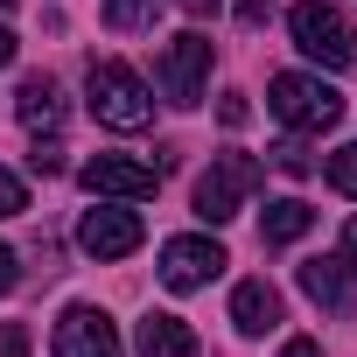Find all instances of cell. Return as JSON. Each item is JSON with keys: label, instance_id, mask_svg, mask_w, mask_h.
I'll use <instances>...</instances> for the list:
<instances>
[{"label": "cell", "instance_id": "277c9868", "mask_svg": "<svg viewBox=\"0 0 357 357\" xmlns=\"http://www.w3.org/2000/svg\"><path fill=\"white\" fill-rule=\"evenodd\" d=\"M287 29H294V50L308 63H322V70H343L357 56V36H350L343 8H329V0H301V8L287 15Z\"/></svg>", "mask_w": 357, "mask_h": 357}, {"label": "cell", "instance_id": "8fae6325", "mask_svg": "<svg viewBox=\"0 0 357 357\" xmlns=\"http://www.w3.org/2000/svg\"><path fill=\"white\" fill-rule=\"evenodd\" d=\"M273 322H280V294L266 280H238L231 287V329L238 336H266Z\"/></svg>", "mask_w": 357, "mask_h": 357}, {"label": "cell", "instance_id": "e0dca14e", "mask_svg": "<svg viewBox=\"0 0 357 357\" xmlns=\"http://www.w3.org/2000/svg\"><path fill=\"white\" fill-rule=\"evenodd\" d=\"M29 211V190H22V175H8L0 168V218H22Z\"/></svg>", "mask_w": 357, "mask_h": 357}, {"label": "cell", "instance_id": "4fadbf2b", "mask_svg": "<svg viewBox=\"0 0 357 357\" xmlns=\"http://www.w3.org/2000/svg\"><path fill=\"white\" fill-rule=\"evenodd\" d=\"M15 112H22V126H29V133H56V126H63V98H56V84H50V77H22Z\"/></svg>", "mask_w": 357, "mask_h": 357}, {"label": "cell", "instance_id": "484cf974", "mask_svg": "<svg viewBox=\"0 0 357 357\" xmlns=\"http://www.w3.org/2000/svg\"><path fill=\"white\" fill-rule=\"evenodd\" d=\"M8 63H15V36H8V29H0V70H8Z\"/></svg>", "mask_w": 357, "mask_h": 357}, {"label": "cell", "instance_id": "3957f363", "mask_svg": "<svg viewBox=\"0 0 357 357\" xmlns=\"http://www.w3.org/2000/svg\"><path fill=\"white\" fill-rule=\"evenodd\" d=\"M266 105H273V119L294 126V133H322V126L343 119V91L322 84V77H308V70H280V77L266 84Z\"/></svg>", "mask_w": 357, "mask_h": 357}, {"label": "cell", "instance_id": "4316f807", "mask_svg": "<svg viewBox=\"0 0 357 357\" xmlns=\"http://www.w3.org/2000/svg\"><path fill=\"white\" fill-rule=\"evenodd\" d=\"M8 8H15V0H0V15H8Z\"/></svg>", "mask_w": 357, "mask_h": 357}, {"label": "cell", "instance_id": "5b68a950", "mask_svg": "<svg viewBox=\"0 0 357 357\" xmlns=\"http://www.w3.org/2000/svg\"><path fill=\"white\" fill-rule=\"evenodd\" d=\"M211 36H175V43H161V56H154V84H161V98L168 105H197L204 98V84H211Z\"/></svg>", "mask_w": 357, "mask_h": 357}, {"label": "cell", "instance_id": "44dd1931", "mask_svg": "<svg viewBox=\"0 0 357 357\" xmlns=\"http://www.w3.org/2000/svg\"><path fill=\"white\" fill-rule=\"evenodd\" d=\"M15 280H22V266H15V252L0 245V294H15Z\"/></svg>", "mask_w": 357, "mask_h": 357}, {"label": "cell", "instance_id": "8992f818", "mask_svg": "<svg viewBox=\"0 0 357 357\" xmlns=\"http://www.w3.org/2000/svg\"><path fill=\"white\" fill-rule=\"evenodd\" d=\"M225 266H231V259H225V245H218V238H197V231L161 245V287H175V294H197V287H211Z\"/></svg>", "mask_w": 357, "mask_h": 357}, {"label": "cell", "instance_id": "9a60e30c", "mask_svg": "<svg viewBox=\"0 0 357 357\" xmlns=\"http://www.w3.org/2000/svg\"><path fill=\"white\" fill-rule=\"evenodd\" d=\"M154 8H161V0H105V29L133 36V29H147V22H154Z\"/></svg>", "mask_w": 357, "mask_h": 357}, {"label": "cell", "instance_id": "ac0fdd59", "mask_svg": "<svg viewBox=\"0 0 357 357\" xmlns=\"http://www.w3.org/2000/svg\"><path fill=\"white\" fill-rule=\"evenodd\" d=\"M29 168H36V175H56V168H63V147L36 133V147H29Z\"/></svg>", "mask_w": 357, "mask_h": 357}, {"label": "cell", "instance_id": "7c38bea8", "mask_svg": "<svg viewBox=\"0 0 357 357\" xmlns=\"http://www.w3.org/2000/svg\"><path fill=\"white\" fill-rule=\"evenodd\" d=\"M133 350H140V357H197V336H190L183 315H147V322L133 329Z\"/></svg>", "mask_w": 357, "mask_h": 357}, {"label": "cell", "instance_id": "2e32d148", "mask_svg": "<svg viewBox=\"0 0 357 357\" xmlns=\"http://www.w3.org/2000/svg\"><path fill=\"white\" fill-rule=\"evenodd\" d=\"M329 190H336V197H350V204H357V140H350V147H336V154H329Z\"/></svg>", "mask_w": 357, "mask_h": 357}, {"label": "cell", "instance_id": "7402d4cb", "mask_svg": "<svg viewBox=\"0 0 357 357\" xmlns=\"http://www.w3.org/2000/svg\"><path fill=\"white\" fill-rule=\"evenodd\" d=\"M266 15H273V8H266V0H238V22H245V29H259Z\"/></svg>", "mask_w": 357, "mask_h": 357}, {"label": "cell", "instance_id": "d4e9b609", "mask_svg": "<svg viewBox=\"0 0 357 357\" xmlns=\"http://www.w3.org/2000/svg\"><path fill=\"white\" fill-rule=\"evenodd\" d=\"M175 8H183V15H218L225 0H175Z\"/></svg>", "mask_w": 357, "mask_h": 357}, {"label": "cell", "instance_id": "6da1fadb", "mask_svg": "<svg viewBox=\"0 0 357 357\" xmlns=\"http://www.w3.org/2000/svg\"><path fill=\"white\" fill-rule=\"evenodd\" d=\"M84 91H91V119L112 126V133H140V126L154 119V91H147L140 70H126V63H91Z\"/></svg>", "mask_w": 357, "mask_h": 357}, {"label": "cell", "instance_id": "30bf717a", "mask_svg": "<svg viewBox=\"0 0 357 357\" xmlns=\"http://www.w3.org/2000/svg\"><path fill=\"white\" fill-rule=\"evenodd\" d=\"M301 294L329 315L350 308V259H301Z\"/></svg>", "mask_w": 357, "mask_h": 357}, {"label": "cell", "instance_id": "7a4b0ae2", "mask_svg": "<svg viewBox=\"0 0 357 357\" xmlns=\"http://www.w3.org/2000/svg\"><path fill=\"white\" fill-rule=\"evenodd\" d=\"M259 183H266L259 154H218V161L197 175V218H204V225H231V218L252 204Z\"/></svg>", "mask_w": 357, "mask_h": 357}, {"label": "cell", "instance_id": "9c48e42d", "mask_svg": "<svg viewBox=\"0 0 357 357\" xmlns=\"http://www.w3.org/2000/svg\"><path fill=\"white\" fill-rule=\"evenodd\" d=\"M140 238H147V225H140L133 211H119V204H98V211H84V225H77V245H84L91 259H126V252H140Z\"/></svg>", "mask_w": 357, "mask_h": 357}, {"label": "cell", "instance_id": "ba28073f", "mask_svg": "<svg viewBox=\"0 0 357 357\" xmlns=\"http://www.w3.org/2000/svg\"><path fill=\"white\" fill-rule=\"evenodd\" d=\"M50 350H56V357H126V343H119L112 315H105V308H84V301L56 315V336H50Z\"/></svg>", "mask_w": 357, "mask_h": 357}, {"label": "cell", "instance_id": "52a82bcc", "mask_svg": "<svg viewBox=\"0 0 357 357\" xmlns=\"http://www.w3.org/2000/svg\"><path fill=\"white\" fill-rule=\"evenodd\" d=\"M77 183H84L91 197H119V204H140V197H154L161 168H154V161H133V154H91V161L77 168Z\"/></svg>", "mask_w": 357, "mask_h": 357}, {"label": "cell", "instance_id": "cb8c5ba5", "mask_svg": "<svg viewBox=\"0 0 357 357\" xmlns=\"http://www.w3.org/2000/svg\"><path fill=\"white\" fill-rule=\"evenodd\" d=\"M343 259H350V273H357V218L343 225Z\"/></svg>", "mask_w": 357, "mask_h": 357}, {"label": "cell", "instance_id": "d6986e66", "mask_svg": "<svg viewBox=\"0 0 357 357\" xmlns=\"http://www.w3.org/2000/svg\"><path fill=\"white\" fill-rule=\"evenodd\" d=\"M0 357H29V329L22 322H0Z\"/></svg>", "mask_w": 357, "mask_h": 357}, {"label": "cell", "instance_id": "603a6c76", "mask_svg": "<svg viewBox=\"0 0 357 357\" xmlns=\"http://www.w3.org/2000/svg\"><path fill=\"white\" fill-rule=\"evenodd\" d=\"M280 357H322V350H315L308 336H294V343H280Z\"/></svg>", "mask_w": 357, "mask_h": 357}, {"label": "cell", "instance_id": "ffe728a7", "mask_svg": "<svg viewBox=\"0 0 357 357\" xmlns=\"http://www.w3.org/2000/svg\"><path fill=\"white\" fill-rule=\"evenodd\" d=\"M245 112H252V105H245L238 91H225V105H218V119H225V126H245Z\"/></svg>", "mask_w": 357, "mask_h": 357}, {"label": "cell", "instance_id": "5bb4252c", "mask_svg": "<svg viewBox=\"0 0 357 357\" xmlns=\"http://www.w3.org/2000/svg\"><path fill=\"white\" fill-rule=\"evenodd\" d=\"M308 225H315V211H308L301 197H280V204H266V218H259V238H266V245H294Z\"/></svg>", "mask_w": 357, "mask_h": 357}]
</instances>
